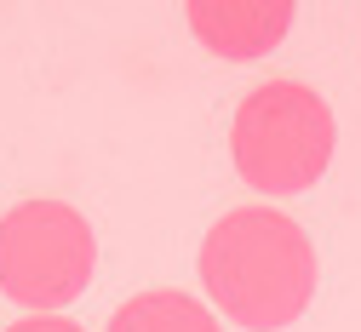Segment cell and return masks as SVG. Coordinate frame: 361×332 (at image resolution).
I'll return each mask as SVG.
<instances>
[{
  "label": "cell",
  "mask_w": 361,
  "mask_h": 332,
  "mask_svg": "<svg viewBox=\"0 0 361 332\" xmlns=\"http://www.w3.org/2000/svg\"><path fill=\"white\" fill-rule=\"evenodd\" d=\"M201 281L235 326L276 332L315 298V247L298 218L276 207H235L201 241Z\"/></svg>",
  "instance_id": "6da1fadb"
},
{
  "label": "cell",
  "mask_w": 361,
  "mask_h": 332,
  "mask_svg": "<svg viewBox=\"0 0 361 332\" xmlns=\"http://www.w3.org/2000/svg\"><path fill=\"white\" fill-rule=\"evenodd\" d=\"M333 144H338L333 109L304 80H258L230 121L235 172L258 195H304L310 183H322Z\"/></svg>",
  "instance_id": "7a4b0ae2"
},
{
  "label": "cell",
  "mask_w": 361,
  "mask_h": 332,
  "mask_svg": "<svg viewBox=\"0 0 361 332\" xmlns=\"http://www.w3.org/2000/svg\"><path fill=\"white\" fill-rule=\"evenodd\" d=\"M98 264L92 223L63 201H23L0 218V293L23 309H63Z\"/></svg>",
  "instance_id": "3957f363"
},
{
  "label": "cell",
  "mask_w": 361,
  "mask_h": 332,
  "mask_svg": "<svg viewBox=\"0 0 361 332\" xmlns=\"http://www.w3.org/2000/svg\"><path fill=\"white\" fill-rule=\"evenodd\" d=\"M184 18L195 29V40L218 58H264L293 29L287 0H195Z\"/></svg>",
  "instance_id": "277c9868"
},
{
  "label": "cell",
  "mask_w": 361,
  "mask_h": 332,
  "mask_svg": "<svg viewBox=\"0 0 361 332\" xmlns=\"http://www.w3.org/2000/svg\"><path fill=\"white\" fill-rule=\"evenodd\" d=\"M109 332H224L218 315L190 298V293H138V298H126L115 315H109Z\"/></svg>",
  "instance_id": "5b68a950"
},
{
  "label": "cell",
  "mask_w": 361,
  "mask_h": 332,
  "mask_svg": "<svg viewBox=\"0 0 361 332\" xmlns=\"http://www.w3.org/2000/svg\"><path fill=\"white\" fill-rule=\"evenodd\" d=\"M6 332H86V326L69 321V315H23V321H12Z\"/></svg>",
  "instance_id": "8992f818"
}]
</instances>
